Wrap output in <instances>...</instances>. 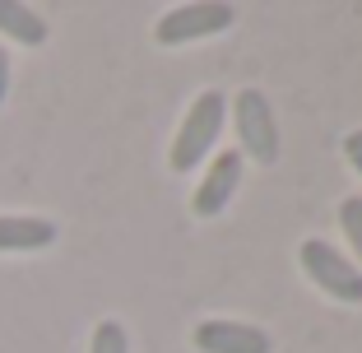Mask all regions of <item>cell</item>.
Masks as SVG:
<instances>
[{
  "label": "cell",
  "mask_w": 362,
  "mask_h": 353,
  "mask_svg": "<svg viewBox=\"0 0 362 353\" xmlns=\"http://www.w3.org/2000/svg\"><path fill=\"white\" fill-rule=\"evenodd\" d=\"M223 126H228V93H218V88L195 93V103L186 108L177 135H172V172L204 168V158L214 154V144H218Z\"/></svg>",
  "instance_id": "6da1fadb"
},
{
  "label": "cell",
  "mask_w": 362,
  "mask_h": 353,
  "mask_svg": "<svg viewBox=\"0 0 362 353\" xmlns=\"http://www.w3.org/2000/svg\"><path fill=\"white\" fill-rule=\"evenodd\" d=\"M339 149H344V158H349V168H353V172L362 177V130H349Z\"/></svg>",
  "instance_id": "8fae6325"
},
{
  "label": "cell",
  "mask_w": 362,
  "mask_h": 353,
  "mask_svg": "<svg viewBox=\"0 0 362 353\" xmlns=\"http://www.w3.org/2000/svg\"><path fill=\"white\" fill-rule=\"evenodd\" d=\"M5 93H10V52L0 47V103H5Z\"/></svg>",
  "instance_id": "7c38bea8"
},
{
  "label": "cell",
  "mask_w": 362,
  "mask_h": 353,
  "mask_svg": "<svg viewBox=\"0 0 362 353\" xmlns=\"http://www.w3.org/2000/svg\"><path fill=\"white\" fill-rule=\"evenodd\" d=\"M56 242V224L37 214H0V251H42Z\"/></svg>",
  "instance_id": "52a82bcc"
},
{
  "label": "cell",
  "mask_w": 362,
  "mask_h": 353,
  "mask_svg": "<svg viewBox=\"0 0 362 353\" xmlns=\"http://www.w3.org/2000/svg\"><path fill=\"white\" fill-rule=\"evenodd\" d=\"M242 172H246V158L237 149L214 154V158L204 163V177L191 191V214L195 219H218L228 204H233L237 186H242Z\"/></svg>",
  "instance_id": "5b68a950"
},
{
  "label": "cell",
  "mask_w": 362,
  "mask_h": 353,
  "mask_svg": "<svg viewBox=\"0 0 362 353\" xmlns=\"http://www.w3.org/2000/svg\"><path fill=\"white\" fill-rule=\"evenodd\" d=\"M228 117H233V130H237V154L256 168H274L279 163V121H274V108L260 88H242V93L228 98Z\"/></svg>",
  "instance_id": "7a4b0ae2"
},
{
  "label": "cell",
  "mask_w": 362,
  "mask_h": 353,
  "mask_svg": "<svg viewBox=\"0 0 362 353\" xmlns=\"http://www.w3.org/2000/svg\"><path fill=\"white\" fill-rule=\"evenodd\" d=\"M298 265L307 274V284H316L330 302L344 307H362V270L349 260V251H339L325 237H307L298 242Z\"/></svg>",
  "instance_id": "3957f363"
},
{
  "label": "cell",
  "mask_w": 362,
  "mask_h": 353,
  "mask_svg": "<svg viewBox=\"0 0 362 353\" xmlns=\"http://www.w3.org/2000/svg\"><path fill=\"white\" fill-rule=\"evenodd\" d=\"M0 33L14 37V42H23V47H42L47 42L42 14L28 10V5H19V0H0Z\"/></svg>",
  "instance_id": "ba28073f"
},
{
  "label": "cell",
  "mask_w": 362,
  "mask_h": 353,
  "mask_svg": "<svg viewBox=\"0 0 362 353\" xmlns=\"http://www.w3.org/2000/svg\"><path fill=\"white\" fill-rule=\"evenodd\" d=\"M334 214H339V233H344V242L353 246V256H349V260L362 270V195H344Z\"/></svg>",
  "instance_id": "9c48e42d"
},
{
  "label": "cell",
  "mask_w": 362,
  "mask_h": 353,
  "mask_svg": "<svg viewBox=\"0 0 362 353\" xmlns=\"http://www.w3.org/2000/svg\"><path fill=\"white\" fill-rule=\"evenodd\" d=\"M191 349L195 353H274V340H269V330H260L251 321L209 316V321H195Z\"/></svg>",
  "instance_id": "8992f818"
},
{
  "label": "cell",
  "mask_w": 362,
  "mask_h": 353,
  "mask_svg": "<svg viewBox=\"0 0 362 353\" xmlns=\"http://www.w3.org/2000/svg\"><path fill=\"white\" fill-rule=\"evenodd\" d=\"M88 353H130V335L121 321H98L93 340H88Z\"/></svg>",
  "instance_id": "30bf717a"
},
{
  "label": "cell",
  "mask_w": 362,
  "mask_h": 353,
  "mask_svg": "<svg viewBox=\"0 0 362 353\" xmlns=\"http://www.w3.org/2000/svg\"><path fill=\"white\" fill-rule=\"evenodd\" d=\"M237 23V5L228 0H191V5H177L153 23V42L158 47H191L204 37H223Z\"/></svg>",
  "instance_id": "277c9868"
}]
</instances>
